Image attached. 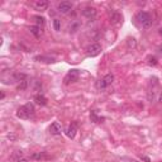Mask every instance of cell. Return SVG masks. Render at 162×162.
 Masks as SVG:
<instances>
[{
  "mask_svg": "<svg viewBox=\"0 0 162 162\" xmlns=\"http://www.w3.org/2000/svg\"><path fill=\"white\" fill-rule=\"evenodd\" d=\"M27 86H28V80L24 79V80H22L19 85H18V90H25L27 89Z\"/></svg>",
  "mask_w": 162,
  "mask_h": 162,
  "instance_id": "16",
  "label": "cell"
},
{
  "mask_svg": "<svg viewBox=\"0 0 162 162\" xmlns=\"http://www.w3.org/2000/svg\"><path fill=\"white\" fill-rule=\"evenodd\" d=\"M14 162H29V160L28 158H25V157H19V158H17V160H13Z\"/></svg>",
  "mask_w": 162,
  "mask_h": 162,
  "instance_id": "22",
  "label": "cell"
},
{
  "mask_svg": "<svg viewBox=\"0 0 162 162\" xmlns=\"http://www.w3.org/2000/svg\"><path fill=\"white\" fill-rule=\"evenodd\" d=\"M147 63L148 65H151V66H156V65H157V60H156V57H148L147 58Z\"/></svg>",
  "mask_w": 162,
  "mask_h": 162,
  "instance_id": "19",
  "label": "cell"
},
{
  "mask_svg": "<svg viewBox=\"0 0 162 162\" xmlns=\"http://www.w3.org/2000/svg\"><path fill=\"white\" fill-rule=\"evenodd\" d=\"M8 138L10 139V141H15V138H17V136H15V134H9Z\"/></svg>",
  "mask_w": 162,
  "mask_h": 162,
  "instance_id": "23",
  "label": "cell"
},
{
  "mask_svg": "<svg viewBox=\"0 0 162 162\" xmlns=\"http://www.w3.org/2000/svg\"><path fill=\"white\" fill-rule=\"evenodd\" d=\"M72 10V3L70 1H61L57 5V12L61 14H68Z\"/></svg>",
  "mask_w": 162,
  "mask_h": 162,
  "instance_id": "5",
  "label": "cell"
},
{
  "mask_svg": "<svg viewBox=\"0 0 162 162\" xmlns=\"http://www.w3.org/2000/svg\"><path fill=\"white\" fill-rule=\"evenodd\" d=\"M41 157H42L41 153H34V155H33V158H41Z\"/></svg>",
  "mask_w": 162,
  "mask_h": 162,
  "instance_id": "24",
  "label": "cell"
},
{
  "mask_svg": "<svg viewBox=\"0 0 162 162\" xmlns=\"http://www.w3.org/2000/svg\"><path fill=\"white\" fill-rule=\"evenodd\" d=\"M76 133H77V126L76 123H72L71 126H68L66 129H65V134L70 138V139H74L76 137Z\"/></svg>",
  "mask_w": 162,
  "mask_h": 162,
  "instance_id": "6",
  "label": "cell"
},
{
  "mask_svg": "<svg viewBox=\"0 0 162 162\" xmlns=\"http://www.w3.org/2000/svg\"><path fill=\"white\" fill-rule=\"evenodd\" d=\"M32 19L36 22V25H38V27H43L46 24V19L43 17H41V15H33Z\"/></svg>",
  "mask_w": 162,
  "mask_h": 162,
  "instance_id": "13",
  "label": "cell"
},
{
  "mask_svg": "<svg viewBox=\"0 0 162 162\" xmlns=\"http://www.w3.org/2000/svg\"><path fill=\"white\" fill-rule=\"evenodd\" d=\"M53 28L55 30H61V20L60 19H53Z\"/></svg>",
  "mask_w": 162,
  "mask_h": 162,
  "instance_id": "17",
  "label": "cell"
},
{
  "mask_svg": "<svg viewBox=\"0 0 162 162\" xmlns=\"http://www.w3.org/2000/svg\"><path fill=\"white\" fill-rule=\"evenodd\" d=\"M98 88H99V89H106V88H108V85L105 84V81H104V80L100 79V80L98 81Z\"/></svg>",
  "mask_w": 162,
  "mask_h": 162,
  "instance_id": "21",
  "label": "cell"
},
{
  "mask_svg": "<svg viewBox=\"0 0 162 162\" xmlns=\"http://www.w3.org/2000/svg\"><path fill=\"white\" fill-rule=\"evenodd\" d=\"M158 34L162 37V27H161V28H160V30H158Z\"/></svg>",
  "mask_w": 162,
  "mask_h": 162,
  "instance_id": "26",
  "label": "cell"
},
{
  "mask_svg": "<svg viewBox=\"0 0 162 162\" xmlns=\"http://www.w3.org/2000/svg\"><path fill=\"white\" fill-rule=\"evenodd\" d=\"M100 52H101V46L99 43H93V45H90L86 48V55L89 57H96Z\"/></svg>",
  "mask_w": 162,
  "mask_h": 162,
  "instance_id": "4",
  "label": "cell"
},
{
  "mask_svg": "<svg viewBox=\"0 0 162 162\" xmlns=\"http://www.w3.org/2000/svg\"><path fill=\"white\" fill-rule=\"evenodd\" d=\"M158 52H160V55L162 56V45H161V46L158 47Z\"/></svg>",
  "mask_w": 162,
  "mask_h": 162,
  "instance_id": "25",
  "label": "cell"
},
{
  "mask_svg": "<svg viewBox=\"0 0 162 162\" xmlns=\"http://www.w3.org/2000/svg\"><path fill=\"white\" fill-rule=\"evenodd\" d=\"M127 45H128L129 48H134V47H136V45H137V42H136V39H134V38H129L128 42H127Z\"/></svg>",
  "mask_w": 162,
  "mask_h": 162,
  "instance_id": "20",
  "label": "cell"
},
{
  "mask_svg": "<svg viewBox=\"0 0 162 162\" xmlns=\"http://www.w3.org/2000/svg\"><path fill=\"white\" fill-rule=\"evenodd\" d=\"M29 30H30V33H32V34L37 37V38L42 36V28H41V27H38V25L29 27Z\"/></svg>",
  "mask_w": 162,
  "mask_h": 162,
  "instance_id": "12",
  "label": "cell"
},
{
  "mask_svg": "<svg viewBox=\"0 0 162 162\" xmlns=\"http://www.w3.org/2000/svg\"><path fill=\"white\" fill-rule=\"evenodd\" d=\"M110 20H111L114 24H119L120 22L123 20V17H122V15L118 13V12H111V13H110Z\"/></svg>",
  "mask_w": 162,
  "mask_h": 162,
  "instance_id": "10",
  "label": "cell"
},
{
  "mask_svg": "<svg viewBox=\"0 0 162 162\" xmlns=\"http://www.w3.org/2000/svg\"><path fill=\"white\" fill-rule=\"evenodd\" d=\"M82 15L89 19H94L96 17V9L94 7H86L82 9Z\"/></svg>",
  "mask_w": 162,
  "mask_h": 162,
  "instance_id": "8",
  "label": "cell"
},
{
  "mask_svg": "<svg viewBox=\"0 0 162 162\" xmlns=\"http://www.w3.org/2000/svg\"><path fill=\"white\" fill-rule=\"evenodd\" d=\"M90 117H91V120H93L94 123H100V120H101V118H99L98 115H96V113H95V111H91Z\"/></svg>",
  "mask_w": 162,
  "mask_h": 162,
  "instance_id": "18",
  "label": "cell"
},
{
  "mask_svg": "<svg viewBox=\"0 0 162 162\" xmlns=\"http://www.w3.org/2000/svg\"><path fill=\"white\" fill-rule=\"evenodd\" d=\"M50 133L53 134V136H60L62 133V127L58 122H53L50 126Z\"/></svg>",
  "mask_w": 162,
  "mask_h": 162,
  "instance_id": "7",
  "label": "cell"
},
{
  "mask_svg": "<svg viewBox=\"0 0 162 162\" xmlns=\"http://www.w3.org/2000/svg\"><path fill=\"white\" fill-rule=\"evenodd\" d=\"M48 1H46V0H37V1L33 3V8L36 10H39V12H43V10H46L48 8Z\"/></svg>",
  "mask_w": 162,
  "mask_h": 162,
  "instance_id": "9",
  "label": "cell"
},
{
  "mask_svg": "<svg viewBox=\"0 0 162 162\" xmlns=\"http://www.w3.org/2000/svg\"><path fill=\"white\" fill-rule=\"evenodd\" d=\"M103 80L105 81V84L109 86V85H111L113 84V81H114V75H111V74H106L104 77H103Z\"/></svg>",
  "mask_w": 162,
  "mask_h": 162,
  "instance_id": "15",
  "label": "cell"
},
{
  "mask_svg": "<svg viewBox=\"0 0 162 162\" xmlns=\"http://www.w3.org/2000/svg\"><path fill=\"white\" fill-rule=\"evenodd\" d=\"M36 61H39V62H46V63H52L55 62L56 60L53 57H46V56H37L36 57Z\"/></svg>",
  "mask_w": 162,
  "mask_h": 162,
  "instance_id": "14",
  "label": "cell"
},
{
  "mask_svg": "<svg viewBox=\"0 0 162 162\" xmlns=\"http://www.w3.org/2000/svg\"><path fill=\"white\" fill-rule=\"evenodd\" d=\"M136 19L138 20V23H141L144 28H149L151 25H152L153 20L151 18V14L144 12V10H141V12H138L137 15H136Z\"/></svg>",
  "mask_w": 162,
  "mask_h": 162,
  "instance_id": "2",
  "label": "cell"
},
{
  "mask_svg": "<svg viewBox=\"0 0 162 162\" xmlns=\"http://www.w3.org/2000/svg\"><path fill=\"white\" fill-rule=\"evenodd\" d=\"M79 76H80V72L77 71V70H70L63 79V82L66 85H68L70 82H75V81L79 80Z\"/></svg>",
  "mask_w": 162,
  "mask_h": 162,
  "instance_id": "3",
  "label": "cell"
},
{
  "mask_svg": "<svg viewBox=\"0 0 162 162\" xmlns=\"http://www.w3.org/2000/svg\"><path fill=\"white\" fill-rule=\"evenodd\" d=\"M34 105L32 103H28L25 105H22L20 108H18L17 110V117L20 118V119H29L30 117L34 115Z\"/></svg>",
  "mask_w": 162,
  "mask_h": 162,
  "instance_id": "1",
  "label": "cell"
},
{
  "mask_svg": "<svg viewBox=\"0 0 162 162\" xmlns=\"http://www.w3.org/2000/svg\"><path fill=\"white\" fill-rule=\"evenodd\" d=\"M34 101L38 105H46L47 104V98H46L45 95H42V94H37L34 96Z\"/></svg>",
  "mask_w": 162,
  "mask_h": 162,
  "instance_id": "11",
  "label": "cell"
}]
</instances>
